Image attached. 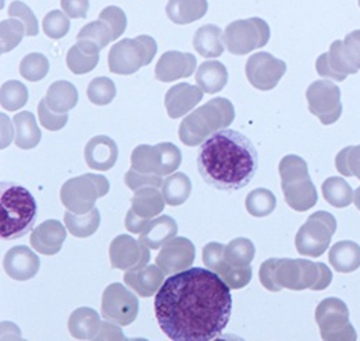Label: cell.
Here are the masks:
<instances>
[{
	"mask_svg": "<svg viewBox=\"0 0 360 341\" xmlns=\"http://www.w3.org/2000/svg\"><path fill=\"white\" fill-rule=\"evenodd\" d=\"M124 182L125 185L131 189V190H139L143 187H162L163 186V180L160 175L156 173H141L138 170H128L124 175Z\"/></svg>",
	"mask_w": 360,
	"mask_h": 341,
	"instance_id": "obj_50",
	"label": "cell"
},
{
	"mask_svg": "<svg viewBox=\"0 0 360 341\" xmlns=\"http://www.w3.org/2000/svg\"><path fill=\"white\" fill-rule=\"evenodd\" d=\"M333 281V272L323 262H311L309 260L276 258L274 284L276 290H324Z\"/></svg>",
	"mask_w": 360,
	"mask_h": 341,
	"instance_id": "obj_5",
	"label": "cell"
},
{
	"mask_svg": "<svg viewBox=\"0 0 360 341\" xmlns=\"http://www.w3.org/2000/svg\"><path fill=\"white\" fill-rule=\"evenodd\" d=\"M196 164L207 185L234 192L253 179L259 167V156L255 145L243 133L221 129L199 146Z\"/></svg>",
	"mask_w": 360,
	"mask_h": 341,
	"instance_id": "obj_2",
	"label": "cell"
},
{
	"mask_svg": "<svg viewBox=\"0 0 360 341\" xmlns=\"http://www.w3.org/2000/svg\"><path fill=\"white\" fill-rule=\"evenodd\" d=\"M99 52L101 49L94 42L79 39L67 53V67L77 75L91 72L99 62Z\"/></svg>",
	"mask_w": 360,
	"mask_h": 341,
	"instance_id": "obj_24",
	"label": "cell"
},
{
	"mask_svg": "<svg viewBox=\"0 0 360 341\" xmlns=\"http://www.w3.org/2000/svg\"><path fill=\"white\" fill-rule=\"evenodd\" d=\"M64 222L72 236L89 237L99 229L101 214L98 208H92L86 214H74L68 211L64 214Z\"/></svg>",
	"mask_w": 360,
	"mask_h": 341,
	"instance_id": "obj_36",
	"label": "cell"
},
{
	"mask_svg": "<svg viewBox=\"0 0 360 341\" xmlns=\"http://www.w3.org/2000/svg\"><path fill=\"white\" fill-rule=\"evenodd\" d=\"M38 115H39L41 125L44 128H46L48 131H52V132L60 131V129L65 126V123L68 122V113H56V112H53L48 106V102H46L45 98L38 105Z\"/></svg>",
	"mask_w": 360,
	"mask_h": 341,
	"instance_id": "obj_48",
	"label": "cell"
},
{
	"mask_svg": "<svg viewBox=\"0 0 360 341\" xmlns=\"http://www.w3.org/2000/svg\"><path fill=\"white\" fill-rule=\"evenodd\" d=\"M158 53V44L149 35H139L134 39H122L109 52V69L113 74L129 75L139 68L149 65Z\"/></svg>",
	"mask_w": 360,
	"mask_h": 341,
	"instance_id": "obj_8",
	"label": "cell"
},
{
	"mask_svg": "<svg viewBox=\"0 0 360 341\" xmlns=\"http://www.w3.org/2000/svg\"><path fill=\"white\" fill-rule=\"evenodd\" d=\"M96 340H125V336L122 335L120 325L106 319V322H102Z\"/></svg>",
	"mask_w": 360,
	"mask_h": 341,
	"instance_id": "obj_53",
	"label": "cell"
},
{
	"mask_svg": "<svg viewBox=\"0 0 360 341\" xmlns=\"http://www.w3.org/2000/svg\"><path fill=\"white\" fill-rule=\"evenodd\" d=\"M269 39L270 28L267 22L256 17L231 22L223 34L227 51L236 56H243L255 49L263 48Z\"/></svg>",
	"mask_w": 360,
	"mask_h": 341,
	"instance_id": "obj_11",
	"label": "cell"
},
{
	"mask_svg": "<svg viewBox=\"0 0 360 341\" xmlns=\"http://www.w3.org/2000/svg\"><path fill=\"white\" fill-rule=\"evenodd\" d=\"M337 170L344 176H356L360 179V146L344 149L335 160Z\"/></svg>",
	"mask_w": 360,
	"mask_h": 341,
	"instance_id": "obj_47",
	"label": "cell"
},
{
	"mask_svg": "<svg viewBox=\"0 0 360 341\" xmlns=\"http://www.w3.org/2000/svg\"><path fill=\"white\" fill-rule=\"evenodd\" d=\"M28 100V89L20 81H7L0 89V105L7 112H17Z\"/></svg>",
	"mask_w": 360,
	"mask_h": 341,
	"instance_id": "obj_38",
	"label": "cell"
},
{
	"mask_svg": "<svg viewBox=\"0 0 360 341\" xmlns=\"http://www.w3.org/2000/svg\"><path fill=\"white\" fill-rule=\"evenodd\" d=\"M131 208L142 218L152 220L158 217L166 206V200L159 187H143L134 192Z\"/></svg>",
	"mask_w": 360,
	"mask_h": 341,
	"instance_id": "obj_27",
	"label": "cell"
},
{
	"mask_svg": "<svg viewBox=\"0 0 360 341\" xmlns=\"http://www.w3.org/2000/svg\"><path fill=\"white\" fill-rule=\"evenodd\" d=\"M67 230L58 220H48L31 233V246L44 255H56L65 241Z\"/></svg>",
	"mask_w": 360,
	"mask_h": 341,
	"instance_id": "obj_21",
	"label": "cell"
},
{
	"mask_svg": "<svg viewBox=\"0 0 360 341\" xmlns=\"http://www.w3.org/2000/svg\"><path fill=\"white\" fill-rule=\"evenodd\" d=\"M38 206L28 189L15 183L0 186V236L15 240L25 236L37 221Z\"/></svg>",
	"mask_w": 360,
	"mask_h": 341,
	"instance_id": "obj_3",
	"label": "cell"
},
{
	"mask_svg": "<svg viewBox=\"0 0 360 341\" xmlns=\"http://www.w3.org/2000/svg\"><path fill=\"white\" fill-rule=\"evenodd\" d=\"M8 15L20 20L25 25L27 36H37L39 32V24L34 11L22 1L15 0L8 6Z\"/></svg>",
	"mask_w": 360,
	"mask_h": 341,
	"instance_id": "obj_45",
	"label": "cell"
},
{
	"mask_svg": "<svg viewBox=\"0 0 360 341\" xmlns=\"http://www.w3.org/2000/svg\"><path fill=\"white\" fill-rule=\"evenodd\" d=\"M347 44L349 45L352 51V56L356 58V65H359L360 68V31L354 32V35L347 38Z\"/></svg>",
	"mask_w": 360,
	"mask_h": 341,
	"instance_id": "obj_55",
	"label": "cell"
},
{
	"mask_svg": "<svg viewBox=\"0 0 360 341\" xmlns=\"http://www.w3.org/2000/svg\"><path fill=\"white\" fill-rule=\"evenodd\" d=\"M234 118L236 109L230 100L212 99L182 119L179 129L181 142L189 147L199 146L213 133L227 129Z\"/></svg>",
	"mask_w": 360,
	"mask_h": 341,
	"instance_id": "obj_4",
	"label": "cell"
},
{
	"mask_svg": "<svg viewBox=\"0 0 360 341\" xmlns=\"http://www.w3.org/2000/svg\"><path fill=\"white\" fill-rule=\"evenodd\" d=\"M195 254V244L189 239L174 237L162 247L156 257V265L166 275H174L192 267Z\"/></svg>",
	"mask_w": 360,
	"mask_h": 341,
	"instance_id": "obj_16",
	"label": "cell"
},
{
	"mask_svg": "<svg viewBox=\"0 0 360 341\" xmlns=\"http://www.w3.org/2000/svg\"><path fill=\"white\" fill-rule=\"evenodd\" d=\"M277 206V199L276 196L269 190V189H255L252 190L245 200V207L246 211L257 218L267 217L270 215Z\"/></svg>",
	"mask_w": 360,
	"mask_h": 341,
	"instance_id": "obj_37",
	"label": "cell"
},
{
	"mask_svg": "<svg viewBox=\"0 0 360 341\" xmlns=\"http://www.w3.org/2000/svg\"><path fill=\"white\" fill-rule=\"evenodd\" d=\"M337 230L335 218L327 211H317L311 214L300 227L295 246L300 255L320 257L328 248L331 239Z\"/></svg>",
	"mask_w": 360,
	"mask_h": 341,
	"instance_id": "obj_10",
	"label": "cell"
},
{
	"mask_svg": "<svg viewBox=\"0 0 360 341\" xmlns=\"http://www.w3.org/2000/svg\"><path fill=\"white\" fill-rule=\"evenodd\" d=\"M310 113L317 115L324 125L333 123L341 114L340 91L330 82L319 81L307 89Z\"/></svg>",
	"mask_w": 360,
	"mask_h": 341,
	"instance_id": "obj_15",
	"label": "cell"
},
{
	"mask_svg": "<svg viewBox=\"0 0 360 341\" xmlns=\"http://www.w3.org/2000/svg\"><path fill=\"white\" fill-rule=\"evenodd\" d=\"M203 264L213 272L219 274V271L223 268L226 261V246L221 243L212 241L203 247L202 251Z\"/></svg>",
	"mask_w": 360,
	"mask_h": 341,
	"instance_id": "obj_51",
	"label": "cell"
},
{
	"mask_svg": "<svg viewBox=\"0 0 360 341\" xmlns=\"http://www.w3.org/2000/svg\"><path fill=\"white\" fill-rule=\"evenodd\" d=\"M85 161L89 168L96 170H112L119 157V147L113 139L106 135L92 138L84 150Z\"/></svg>",
	"mask_w": 360,
	"mask_h": 341,
	"instance_id": "obj_19",
	"label": "cell"
},
{
	"mask_svg": "<svg viewBox=\"0 0 360 341\" xmlns=\"http://www.w3.org/2000/svg\"><path fill=\"white\" fill-rule=\"evenodd\" d=\"M255 244L245 237H237L226 246V261L234 267H246L255 258Z\"/></svg>",
	"mask_w": 360,
	"mask_h": 341,
	"instance_id": "obj_39",
	"label": "cell"
},
{
	"mask_svg": "<svg viewBox=\"0 0 360 341\" xmlns=\"http://www.w3.org/2000/svg\"><path fill=\"white\" fill-rule=\"evenodd\" d=\"M192 183L191 179L182 173V172H174L169 175L162 186V193L166 200V204L169 206H181L184 204L191 194Z\"/></svg>",
	"mask_w": 360,
	"mask_h": 341,
	"instance_id": "obj_35",
	"label": "cell"
},
{
	"mask_svg": "<svg viewBox=\"0 0 360 341\" xmlns=\"http://www.w3.org/2000/svg\"><path fill=\"white\" fill-rule=\"evenodd\" d=\"M198 86L209 95L223 91L229 82V71L220 61H205L196 71Z\"/></svg>",
	"mask_w": 360,
	"mask_h": 341,
	"instance_id": "obj_26",
	"label": "cell"
},
{
	"mask_svg": "<svg viewBox=\"0 0 360 341\" xmlns=\"http://www.w3.org/2000/svg\"><path fill=\"white\" fill-rule=\"evenodd\" d=\"M79 39H86V41L94 42L101 51L105 49L110 42L115 41L110 27L106 22H103L102 20L92 21V22L86 24L85 27H82L77 35V41H79Z\"/></svg>",
	"mask_w": 360,
	"mask_h": 341,
	"instance_id": "obj_42",
	"label": "cell"
},
{
	"mask_svg": "<svg viewBox=\"0 0 360 341\" xmlns=\"http://www.w3.org/2000/svg\"><path fill=\"white\" fill-rule=\"evenodd\" d=\"M139 309L136 295L121 283H112L102 295V316L120 326L131 325Z\"/></svg>",
	"mask_w": 360,
	"mask_h": 341,
	"instance_id": "obj_12",
	"label": "cell"
},
{
	"mask_svg": "<svg viewBox=\"0 0 360 341\" xmlns=\"http://www.w3.org/2000/svg\"><path fill=\"white\" fill-rule=\"evenodd\" d=\"M86 95L91 103L96 106H106L115 100L117 95V89L115 82L110 78L99 76L89 82Z\"/></svg>",
	"mask_w": 360,
	"mask_h": 341,
	"instance_id": "obj_40",
	"label": "cell"
},
{
	"mask_svg": "<svg viewBox=\"0 0 360 341\" xmlns=\"http://www.w3.org/2000/svg\"><path fill=\"white\" fill-rule=\"evenodd\" d=\"M24 35H27L25 25L20 20H3L0 22L1 53H7L17 48L22 41Z\"/></svg>",
	"mask_w": 360,
	"mask_h": 341,
	"instance_id": "obj_43",
	"label": "cell"
},
{
	"mask_svg": "<svg viewBox=\"0 0 360 341\" xmlns=\"http://www.w3.org/2000/svg\"><path fill=\"white\" fill-rule=\"evenodd\" d=\"M354 203H355V206H356V208L360 211V187L356 189V192H355V196H354Z\"/></svg>",
	"mask_w": 360,
	"mask_h": 341,
	"instance_id": "obj_56",
	"label": "cell"
},
{
	"mask_svg": "<svg viewBox=\"0 0 360 341\" xmlns=\"http://www.w3.org/2000/svg\"><path fill=\"white\" fill-rule=\"evenodd\" d=\"M42 28L48 38L60 39L70 31L68 15L60 10H53L45 15L42 21Z\"/></svg>",
	"mask_w": 360,
	"mask_h": 341,
	"instance_id": "obj_44",
	"label": "cell"
},
{
	"mask_svg": "<svg viewBox=\"0 0 360 341\" xmlns=\"http://www.w3.org/2000/svg\"><path fill=\"white\" fill-rule=\"evenodd\" d=\"M152 220H145L139 217L132 208L125 215V227L131 233H142L143 229L150 224Z\"/></svg>",
	"mask_w": 360,
	"mask_h": 341,
	"instance_id": "obj_54",
	"label": "cell"
},
{
	"mask_svg": "<svg viewBox=\"0 0 360 341\" xmlns=\"http://www.w3.org/2000/svg\"><path fill=\"white\" fill-rule=\"evenodd\" d=\"M323 196L328 204L337 208H345L354 203V190L344 178L331 176L321 186Z\"/></svg>",
	"mask_w": 360,
	"mask_h": 341,
	"instance_id": "obj_34",
	"label": "cell"
},
{
	"mask_svg": "<svg viewBox=\"0 0 360 341\" xmlns=\"http://www.w3.org/2000/svg\"><path fill=\"white\" fill-rule=\"evenodd\" d=\"M149 250V247L132 236L120 234L110 244L109 255L112 267L122 271L143 268L150 260Z\"/></svg>",
	"mask_w": 360,
	"mask_h": 341,
	"instance_id": "obj_14",
	"label": "cell"
},
{
	"mask_svg": "<svg viewBox=\"0 0 360 341\" xmlns=\"http://www.w3.org/2000/svg\"><path fill=\"white\" fill-rule=\"evenodd\" d=\"M110 183L103 175L85 173L68 179L60 189L63 206L74 214H86L95 208L98 199L106 196Z\"/></svg>",
	"mask_w": 360,
	"mask_h": 341,
	"instance_id": "obj_7",
	"label": "cell"
},
{
	"mask_svg": "<svg viewBox=\"0 0 360 341\" xmlns=\"http://www.w3.org/2000/svg\"><path fill=\"white\" fill-rule=\"evenodd\" d=\"M203 91L199 86L186 82L170 88L165 98V106L170 118L177 119L192 112L203 99Z\"/></svg>",
	"mask_w": 360,
	"mask_h": 341,
	"instance_id": "obj_20",
	"label": "cell"
},
{
	"mask_svg": "<svg viewBox=\"0 0 360 341\" xmlns=\"http://www.w3.org/2000/svg\"><path fill=\"white\" fill-rule=\"evenodd\" d=\"M223 31L213 24L200 27L193 35V48L195 51L205 58H214L221 56L224 52Z\"/></svg>",
	"mask_w": 360,
	"mask_h": 341,
	"instance_id": "obj_29",
	"label": "cell"
},
{
	"mask_svg": "<svg viewBox=\"0 0 360 341\" xmlns=\"http://www.w3.org/2000/svg\"><path fill=\"white\" fill-rule=\"evenodd\" d=\"M316 322L321 339L327 341H355L356 330L349 322L348 305L340 298H326L316 308Z\"/></svg>",
	"mask_w": 360,
	"mask_h": 341,
	"instance_id": "obj_9",
	"label": "cell"
},
{
	"mask_svg": "<svg viewBox=\"0 0 360 341\" xmlns=\"http://www.w3.org/2000/svg\"><path fill=\"white\" fill-rule=\"evenodd\" d=\"M196 69V57L177 51L166 52L156 64L155 76L160 82H174L191 76Z\"/></svg>",
	"mask_w": 360,
	"mask_h": 341,
	"instance_id": "obj_18",
	"label": "cell"
},
{
	"mask_svg": "<svg viewBox=\"0 0 360 341\" xmlns=\"http://www.w3.org/2000/svg\"><path fill=\"white\" fill-rule=\"evenodd\" d=\"M281 187L285 203L295 211H307L317 204V190L309 176L307 164L298 156H285L280 163Z\"/></svg>",
	"mask_w": 360,
	"mask_h": 341,
	"instance_id": "obj_6",
	"label": "cell"
},
{
	"mask_svg": "<svg viewBox=\"0 0 360 341\" xmlns=\"http://www.w3.org/2000/svg\"><path fill=\"white\" fill-rule=\"evenodd\" d=\"M49 60L41 53H30L20 62V74L30 82L44 79L49 72Z\"/></svg>",
	"mask_w": 360,
	"mask_h": 341,
	"instance_id": "obj_41",
	"label": "cell"
},
{
	"mask_svg": "<svg viewBox=\"0 0 360 341\" xmlns=\"http://www.w3.org/2000/svg\"><path fill=\"white\" fill-rule=\"evenodd\" d=\"M3 268L8 278L24 282L35 278L41 268V261L30 247L15 246L6 253Z\"/></svg>",
	"mask_w": 360,
	"mask_h": 341,
	"instance_id": "obj_17",
	"label": "cell"
},
{
	"mask_svg": "<svg viewBox=\"0 0 360 341\" xmlns=\"http://www.w3.org/2000/svg\"><path fill=\"white\" fill-rule=\"evenodd\" d=\"M63 11L70 18H85L89 8V0H60Z\"/></svg>",
	"mask_w": 360,
	"mask_h": 341,
	"instance_id": "obj_52",
	"label": "cell"
},
{
	"mask_svg": "<svg viewBox=\"0 0 360 341\" xmlns=\"http://www.w3.org/2000/svg\"><path fill=\"white\" fill-rule=\"evenodd\" d=\"M48 106L56 113H68L78 103V91L68 81H56L46 92Z\"/></svg>",
	"mask_w": 360,
	"mask_h": 341,
	"instance_id": "obj_32",
	"label": "cell"
},
{
	"mask_svg": "<svg viewBox=\"0 0 360 341\" xmlns=\"http://www.w3.org/2000/svg\"><path fill=\"white\" fill-rule=\"evenodd\" d=\"M99 20L106 22L112 32H113V39L117 41L119 36H121L125 32L127 28V15L117 6H108L102 10Z\"/></svg>",
	"mask_w": 360,
	"mask_h": 341,
	"instance_id": "obj_49",
	"label": "cell"
},
{
	"mask_svg": "<svg viewBox=\"0 0 360 341\" xmlns=\"http://www.w3.org/2000/svg\"><path fill=\"white\" fill-rule=\"evenodd\" d=\"M252 267H234L229 262H226L219 271V276L229 284L230 288H242L248 286L252 281Z\"/></svg>",
	"mask_w": 360,
	"mask_h": 341,
	"instance_id": "obj_46",
	"label": "cell"
},
{
	"mask_svg": "<svg viewBox=\"0 0 360 341\" xmlns=\"http://www.w3.org/2000/svg\"><path fill=\"white\" fill-rule=\"evenodd\" d=\"M131 168L141 173H156L162 176V152L160 146L141 145L131 154Z\"/></svg>",
	"mask_w": 360,
	"mask_h": 341,
	"instance_id": "obj_33",
	"label": "cell"
},
{
	"mask_svg": "<svg viewBox=\"0 0 360 341\" xmlns=\"http://www.w3.org/2000/svg\"><path fill=\"white\" fill-rule=\"evenodd\" d=\"M101 326L102 321L99 314L89 307L75 309L68 319V330L77 340H95Z\"/></svg>",
	"mask_w": 360,
	"mask_h": 341,
	"instance_id": "obj_23",
	"label": "cell"
},
{
	"mask_svg": "<svg viewBox=\"0 0 360 341\" xmlns=\"http://www.w3.org/2000/svg\"><path fill=\"white\" fill-rule=\"evenodd\" d=\"M177 232V222L172 217L163 215L152 220L150 224L143 229V232L139 233V241L150 250H158L174 239Z\"/></svg>",
	"mask_w": 360,
	"mask_h": 341,
	"instance_id": "obj_25",
	"label": "cell"
},
{
	"mask_svg": "<svg viewBox=\"0 0 360 341\" xmlns=\"http://www.w3.org/2000/svg\"><path fill=\"white\" fill-rule=\"evenodd\" d=\"M207 8V0H169L166 13L174 24L185 25L205 17Z\"/></svg>",
	"mask_w": 360,
	"mask_h": 341,
	"instance_id": "obj_30",
	"label": "cell"
},
{
	"mask_svg": "<svg viewBox=\"0 0 360 341\" xmlns=\"http://www.w3.org/2000/svg\"><path fill=\"white\" fill-rule=\"evenodd\" d=\"M285 71L287 65L284 61L266 52L249 57L245 67L248 81L252 86L260 91L273 89L285 74Z\"/></svg>",
	"mask_w": 360,
	"mask_h": 341,
	"instance_id": "obj_13",
	"label": "cell"
},
{
	"mask_svg": "<svg viewBox=\"0 0 360 341\" xmlns=\"http://www.w3.org/2000/svg\"><path fill=\"white\" fill-rule=\"evenodd\" d=\"M328 260L337 272L351 274L359 269L360 246L351 240L338 241L331 247Z\"/></svg>",
	"mask_w": 360,
	"mask_h": 341,
	"instance_id": "obj_28",
	"label": "cell"
},
{
	"mask_svg": "<svg viewBox=\"0 0 360 341\" xmlns=\"http://www.w3.org/2000/svg\"><path fill=\"white\" fill-rule=\"evenodd\" d=\"M165 272L158 265H146L139 269L125 271L124 282L141 297H152L165 283Z\"/></svg>",
	"mask_w": 360,
	"mask_h": 341,
	"instance_id": "obj_22",
	"label": "cell"
},
{
	"mask_svg": "<svg viewBox=\"0 0 360 341\" xmlns=\"http://www.w3.org/2000/svg\"><path fill=\"white\" fill-rule=\"evenodd\" d=\"M13 121L15 128V146L22 150L37 147L42 139V132L38 126L35 115L30 112H21L14 115Z\"/></svg>",
	"mask_w": 360,
	"mask_h": 341,
	"instance_id": "obj_31",
	"label": "cell"
},
{
	"mask_svg": "<svg viewBox=\"0 0 360 341\" xmlns=\"http://www.w3.org/2000/svg\"><path fill=\"white\" fill-rule=\"evenodd\" d=\"M233 309L231 288L209 268H189L165 281L155 298L163 333L176 341H209L227 328Z\"/></svg>",
	"mask_w": 360,
	"mask_h": 341,
	"instance_id": "obj_1",
	"label": "cell"
}]
</instances>
